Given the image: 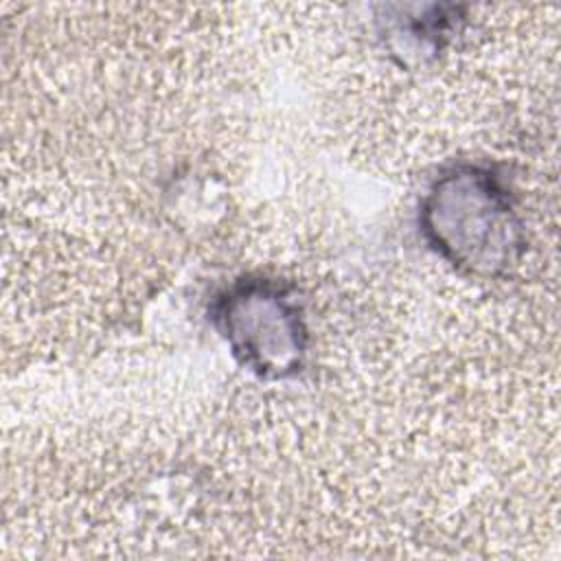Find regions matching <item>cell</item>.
Wrapping results in <instances>:
<instances>
[{
    "mask_svg": "<svg viewBox=\"0 0 561 561\" xmlns=\"http://www.w3.org/2000/svg\"><path fill=\"white\" fill-rule=\"evenodd\" d=\"M421 221L436 252L476 274L504 270L522 245L511 195L500 178L482 167H456L436 180Z\"/></svg>",
    "mask_w": 561,
    "mask_h": 561,
    "instance_id": "cell-1",
    "label": "cell"
},
{
    "mask_svg": "<svg viewBox=\"0 0 561 561\" xmlns=\"http://www.w3.org/2000/svg\"><path fill=\"white\" fill-rule=\"evenodd\" d=\"M219 329L243 366L261 377L300 370L307 329L298 302L272 280H243L215 307Z\"/></svg>",
    "mask_w": 561,
    "mask_h": 561,
    "instance_id": "cell-2",
    "label": "cell"
}]
</instances>
